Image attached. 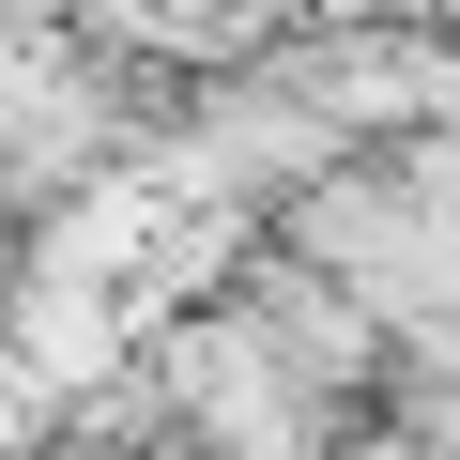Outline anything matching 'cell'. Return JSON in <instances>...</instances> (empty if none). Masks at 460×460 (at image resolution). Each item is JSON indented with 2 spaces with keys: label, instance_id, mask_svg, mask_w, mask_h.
<instances>
[{
  "label": "cell",
  "instance_id": "obj_1",
  "mask_svg": "<svg viewBox=\"0 0 460 460\" xmlns=\"http://www.w3.org/2000/svg\"><path fill=\"white\" fill-rule=\"evenodd\" d=\"M215 292H230V307H246V323L277 338V368H292L307 399H368V384H384V307H368L353 277H323L307 246L246 230V261H230Z\"/></svg>",
  "mask_w": 460,
  "mask_h": 460
}]
</instances>
